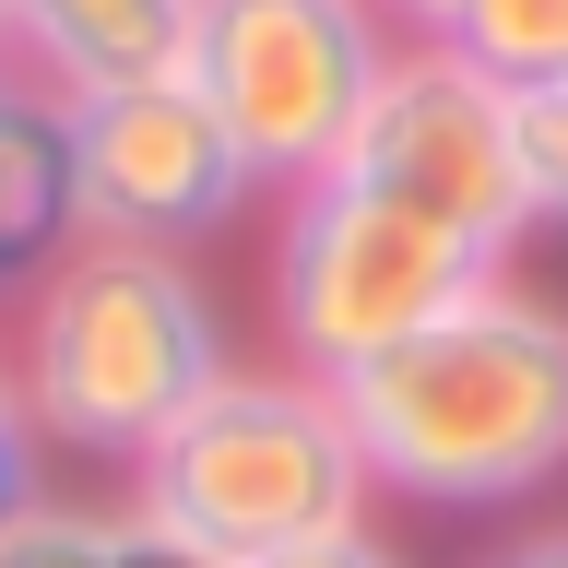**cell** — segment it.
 I'll list each match as a JSON object with an SVG mask.
<instances>
[{"mask_svg": "<svg viewBox=\"0 0 568 568\" xmlns=\"http://www.w3.org/2000/svg\"><path fill=\"white\" fill-rule=\"evenodd\" d=\"M0 568H213V557L178 545L166 521H142L131 497H48L36 486L0 521Z\"/></svg>", "mask_w": 568, "mask_h": 568, "instance_id": "9", "label": "cell"}, {"mask_svg": "<svg viewBox=\"0 0 568 568\" xmlns=\"http://www.w3.org/2000/svg\"><path fill=\"white\" fill-rule=\"evenodd\" d=\"M60 166H71V237H131V248H202L261 190L190 71L71 95L60 106Z\"/></svg>", "mask_w": 568, "mask_h": 568, "instance_id": "7", "label": "cell"}, {"mask_svg": "<svg viewBox=\"0 0 568 568\" xmlns=\"http://www.w3.org/2000/svg\"><path fill=\"white\" fill-rule=\"evenodd\" d=\"M71 237V166H60V106L48 95H0V273H36Z\"/></svg>", "mask_w": 568, "mask_h": 568, "instance_id": "10", "label": "cell"}, {"mask_svg": "<svg viewBox=\"0 0 568 568\" xmlns=\"http://www.w3.org/2000/svg\"><path fill=\"white\" fill-rule=\"evenodd\" d=\"M248 568H403V557L355 521V532H320V545H284V557H248Z\"/></svg>", "mask_w": 568, "mask_h": 568, "instance_id": "13", "label": "cell"}, {"mask_svg": "<svg viewBox=\"0 0 568 568\" xmlns=\"http://www.w3.org/2000/svg\"><path fill=\"white\" fill-rule=\"evenodd\" d=\"M0 95H12V60H0Z\"/></svg>", "mask_w": 568, "mask_h": 568, "instance_id": "18", "label": "cell"}, {"mask_svg": "<svg viewBox=\"0 0 568 568\" xmlns=\"http://www.w3.org/2000/svg\"><path fill=\"white\" fill-rule=\"evenodd\" d=\"M24 497H36V438H24V426H0V521H12Z\"/></svg>", "mask_w": 568, "mask_h": 568, "instance_id": "14", "label": "cell"}, {"mask_svg": "<svg viewBox=\"0 0 568 568\" xmlns=\"http://www.w3.org/2000/svg\"><path fill=\"white\" fill-rule=\"evenodd\" d=\"M450 48L497 83H568V0H474Z\"/></svg>", "mask_w": 568, "mask_h": 568, "instance_id": "11", "label": "cell"}, {"mask_svg": "<svg viewBox=\"0 0 568 568\" xmlns=\"http://www.w3.org/2000/svg\"><path fill=\"white\" fill-rule=\"evenodd\" d=\"M379 12H390V24H403V36H450L462 12H474V0H379Z\"/></svg>", "mask_w": 568, "mask_h": 568, "instance_id": "15", "label": "cell"}, {"mask_svg": "<svg viewBox=\"0 0 568 568\" xmlns=\"http://www.w3.org/2000/svg\"><path fill=\"white\" fill-rule=\"evenodd\" d=\"M497 568H568V532H532V545H509Z\"/></svg>", "mask_w": 568, "mask_h": 568, "instance_id": "16", "label": "cell"}, {"mask_svg": "<svg viewBox=\"0 0 568 568\" xmlns=\"http://www.w3.org/2000/svg\"><path fill=\"white\" fill-rule=\"evenodd\" d=\"M344 178L390 190L403 213H426L438 237H462L497 273L532 237V178H521V131H509V83L474 71L450 36H403L390 48L379 95H367V119L344 142Z\"/></svg>", "mask_w": 568, "mask_h": 568, "instance_id": "6", "label": "cell"}, {"mask_svg": "<svg viewBox=\"0 0 568 568\" xmlns=\"http://www.w3.org/2000/svg\"><path fill=\"white\" fill-rule=\"evenodd\" d=\"M509 131H521L532 225H568V83H509Z\"/></svg>", "mask_w": 568, "mask_h": 568, "instance_id": "12", "label": "cell"}, {"mask_svg": "<svg viewBox=\"0 0 568 568\" xmlns=\"http://www.w3.org/2000/svg\"><path fill=\"white\" fill-rule=\"evenodd\" d=\"M367 486L415 509H497L568 474V308L486 273L462 308L332 379Z\"/></svg>", "mask_w": 568, "mask_h": 568, "instance_id": "1", "label": "cell"}, {"mask_svg": "<svg viewBox=\"0 0 568 568\" xmlns=\"http://www.w3.org/2000/svg\"><path fill=\"white\" fill-rule=\"evenodd\" d=\"M390 48H403V24L379 0H202L190 83L213 95L261 190H308L344 166Z\"/></svg>", "mask_w": 568, "mask_h": 568, "instance_id": "5", "label": "cell"}, {"mask_svg": "<svg viewBox=\"0 0 568 568\" xmlns=\"http://www.w3.org/2000/svg\"><path fill=\"white\" fill-rule=\"evenodd\" d=\"M367 450H355L332 379L308 367H225L190 415L131 462V509L166 521L178 545H202L213 568L284 557L320 532L367 521Z\"/></svg>", "mask_w": 568, "mask_h": 568, "instance_id": "3", "label": "cell"}, {"mask_svg": "<svg viewBox=\"0 0 568 568\" xmlns=\"http://www.w3.org/2000/svg\"><path fill=\"white\" fill-rule=\"evenodd\" d=\"M225 308L190 248H131V237H60L24 273L12 320V403L36 450L119 462L131 474L213 379H225Z\"/></svg>", "mask_w": 568, "mask_h": 568, "instance_id": "2", "label": "cell"}, {"mask_svg": "<svg viewBox=\"0 0 568 568\" xmlns=\"http://www.w3.org/2000/svg\"><path fill=\"white\" fill-rule=\"evenodd\" d=\"M190 48H202V0H0V60L48 106L190 71Z\"/></svg>", "mask_w": 568, "mask_h": 568, "instance_id": "8", "label": "cell"}, {"mask_svg": "<svg viewBox=\"0 0 568 568\" xmlns=\"http://www.w3.org/2000/svg\"><path fill=\"white\" fill-rule=\"evenodd\" d=\"M497 261H474L462 237H438L426 213H403L367 178H308L284 190V237H273V332L284 367L344 379L367 355H390L403 332H426L438 308H462Z\"/></svg>", "mask_w": 568, "mask_h": 568, "instance_id": "4", "label": "cell"}, {"mask_svg": "<svg viewBox=\"0 0 568 568\" xmlns=\"http://www.w3.org/2000/svg\"><path fill=\"white\" fill-rule=\"evenodd\" d=\"M0 426H24V403H12V320H0Z\"/></svg>", "mask_w": 568, "mask_h": 568, "instance_id": "17", "label": "cell"}]
</instances>
